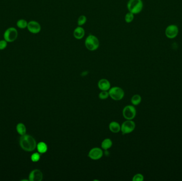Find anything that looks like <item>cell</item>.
Instances as JSON below:
<instances>
[{
    "label": "cell",
    "mask_w": 182,
    "mask_h": 181,
    "mask_svg": "<svg viewBox=\"0 0 182 181\" xmlns=\"http://www.w3.org/2000/svg\"><path fill=\"white\" fill-rule=\"evenodd\" d=\"M18 32L15 27H10L5 30L3 34L4 39L8 43L15 41L18 38Z\"/></svg>",
    "instance_id": "obj_4"
},
{
    "label": "cell",
    "mask_w": 182,
    "mask_h": 181,
    "mask_svg": "<svg viewBox=\"0 0 182 181\" xmlns=\"http://www.w3.org/2000/svg\"><path fill=\"white\" fill-rule=\"evenodd\" d=\"M17 131L21 136L25 134L26 129L25 125L23 123H19L17 126Z\"/></svg>",
    "instance_id": "obj_18"
},
{
    "label": "cell",
    "mask_w": 182,
    "mask_h": 181,
    "mask_svg": "<svg viewBox=\"0 0 182 181\" xmlns=\"http://www.w3.org/2000/svg\"><path fill=\"white\" fill-rule=\"evenodd\" d=\"M37 150L39 153L44 154L48 150V146L44 142H40L37 145Z\"/></svg>",
    "instance_id": "obj_15"
},
{
    "label": "cell",
    "mask_w": 182,
    "mask_h": 181,
    "mask_svg": "<svg viewBox=\"0 0 182 181\" xmlns=\"http://www.w3.org/2000/svg\"><path fill=\"white\" fill-rule=\"evenodd\" d=\"M20 145L26 151H32L37 147L35 139L30 135L24 134L20 139Z\"/></svg>",
    "instance_id": "obj_1"
},
{
    "label": "cell",
    "mask_w": 182,
    "mask_h": 181,
    "mask_svg": "<svg viewBox=\"0 0 182 181\" xmlns=\"http://www.w3.org/2000/svg\"><path fill=\"white\" fill-rule=\"evenodd\" d=\"M29 179L31 181H41L43 179V174L39 169H35L30 173Z\"/></svg>",
    "instance_id": "obj_11"
},
{
    "label": "cell",
    "mask_w": 182,
    "mask_h": 181,
    "mask_svg": "<svg viewBox=\"0 0 182 181\" xmlns=\"http://www.w3.org/2000/svg\"><path fill=\"white\" fill-rule=\"evenodd\" d=\"M136 114L135 107L132 105H128L123 109L122 114L125 119L127 120H132L134 119Z\"/></svg>",
    "instance_id": "obj_7"
},
{
    "label": "cell",
    "mask_w": 182,
    "mask_h": 181,
    "mask_svg": "<svg viewBox=\"0 0 182 181\" xmlns=\"http://www.w3.org/2000/svg\"><path fill=\"white\" fill-rule=\"evenodd\" d=\"M98 87L101 90L107 91L110 89V83L108 80L106 79H102L98 82Z\"/></svg>",
    "instance_id": "obj_13"
},
{
    "label": "cell",
    "mask_w": 182,
    "mask_h": 181,
    "mask_svg": "<svg viewBox=\"0 0 182 181\" xmlns=\"http://www.w3.org/2000/svg\"><path fill=\"white\" fill-rule=\"evenodd\" d=\"M179 33V29L177 25H170L166 28L165 35L169 39L176 38Z\"/></svg>",
    "instance_id": "obj_6"
},
{
    "label": "cell",
    "mask_w": 182,
    "mask_h": 181,
    "mask_svg": "<svg viewBox=\"0 0 182 181\" xmlns=\"http://www.w3.org/2000/svg\"><path fill=\"white\" fill-rule=\"evenodd\" d=\"M28 23V22H27V20H26L25 19H21L17 21L16 25H17V27L19 28L24 29L27 28Z\"/></svg>",
    "instance_id": "obj_17"
},
{
    "label": "cell",
    "mask_w": 182,
    "mask_h": 181,
    "mask_svg": "<svg viewBox=\"0 0 182 181\" xmlns=\"http://www.w3.org/2000/svg\"><path fill=\"white\" fill-rule=\"evenodd\" d=\"M27 28L31 34H37L41 30V26L36 21L31 20L28 23Z\"/></svg>",
    "instance_id": "obj_9"
},
{
    "label": "cell",
    "mask_w": 182,
    "mask_h": 181,
    "mask_svg": "<svg viewBox=\"0 0 182 181\" xmlns=\"http://www.w3.org/2000/svg\"><path fill=\"white\" fill-rule=\"evenodd\" d=\"M99 98L101 99H106L109 96V94L107 91H102L101 93H100Z\"/></svg>",
    "instance_id": "obj_22"
},
{
    "label": "cell",
    "mask_w": 182,
    "mask_h": 181,
    "mask_svg": "<svg viewBox=\"0 0 182 181\" xmlns=\"http://www.w3.org/2000/svg\"><path fill=\"white\" fill-rule=\"evenodd\" d=\"M135 123L132 120H127L124 122L121 126V131L122 134L130 133L134 130Z\"/></svg>",
    "instance_id": "obj_8"
},
{
    "label": "cell",
    "mask_w": 182,
    "mask_h": 181,
    "mask_svg": "<svg viewBox=\"0 0 182 181\" xmlns=\"http://www.w3.org/2000/svg\"><path fill=\"white\" fill-rule=\"evenodd\" d=\"M134 19V15L130 12L127 13L126 15H125V20L126 21V23H128L133 22Z\"/></svg>",
    "instance_id": "obj_20"
},
{
    "label": "cell",
    "mask_w": 182,
    "mask_h": 181,
    "mask_svg": "<svg viewBox=\"0 0 182 181\" xmlns=\"http://www.w3.org/2000/svg\"><path fill=\"white\" fill-rule=\"evenodd\" d=\"M85 31L84 29L82 26H78L74 30L73 35L76 39L81 40L83 39L85 36Z\"/></svg>",
    "instance_id": "obj_12"
},
{
    "label": "cell",
    "mask_w": 182,
    "mask_h": 181,
    "mask_svg": "<svg viewBox=\"0 0 182 181\" xmlns=\"http://www.w3.org/2000/svg\"><path fill=\"white\" fill-rule=\"evenodd\" d=\"M87 21V18L84 15H82L79 17L77 20V24L78 26H82L85 25Z\"/></svg>",
    "instance_id": "obj_21"
},
{
    "label": "cell",
    "mask_w": 182,
    "mask_h": 181,
    "mask_svg": "<svg viewBox=\"0 0 182 181\" xmlns=\"http://www.w3.org/2000/svg\"><path fill=\"white\" fill-rule=\"evenodd\" d=\"M85 46L90 51H96L99 48V40L96 36L90 34L85 39Z\"/></svg>",
    "instance_id": "obj_3"
},
{
    "label": "cell",
    "mask_w": 182,
    "mask_h": 181,
    "mask_svg": "<svg viewBox=\"0 0 182 181\" xmlns=\"http://www.w3.org/2000/svg\"><path fill=\"white\" fill-rule=\"evenodd\" d=\"M144 179V176L141 174H137L133 178V181H142Z\"/></svg>",
    "instance_id": "obj_25"
},
{
    "label": "cell",
    "mask_w": 182,
    "mask_h": 181,
    "mask_svg": "<svg viewBox=\"0 0 182 181\" xmlns=\"http://www.w3.org/2000/svg\"><path fill=\"white\" fill-rule=\"evenodd\" d=\"M112 145V142L110 139H106L102 142L101 147L104 150H108L111 148Z\"/></svg>",
    "instance_id": "obj_16"
},
{
    "label": "cell",
    "mask_w": 182,
    "mask_h": 181,
    "mask_svg": "<svg viewBox=\"0 0 182 181\" xmlns=\"http://www.w3.org/2000/svg\"><path fill=\"white\" fill-rule=\"evenodd\" d=\"M109 96L115 101H120L124 96V91L118 87H114L110 89Z\"/></svg>",
    "instance_id": "obj_5"
},
{
    "label": "cell",
    "mask_w": 182,
    "mask_h": 181,
    "mask_svg": "<svg viewBox=\"0 0 182 181\" xmlns=\"http://www.w3.org/2000/svg\"><path fill=\"white\" fill-rule=\"evenodd\" d=\"M141 97L139 95H135L131 99V102L134 105H138L141 102Z\"/></svg>",
    "instance_id": "obj_19"
},
{
    "label": "cell",
    "mask_w": 182,
    "mask_h": 181,
    "mask_svg": "<svg viewBox=\"0 0 182 181\" xmlns=\"http://www.w3.org/2000/svg\"><path fill=\"white\" fill-rule=\"evenodd\" d=\"M127 8L129 12L134 15H137L143 10V1L142 0H129Z\"/></svg>",
    "instance_id": "obj_2"
},
{
    "label": "cell",
    "mask_w": 182,
    "mask_h": 181,
    "mask_svg": "<svg viewBox=\"0 0 182 181\" xmlns=\"http://www.w3.org/2000/svg\"><path fill=\"white\" fill-rule=\"evenodd\" d=\"M40 158H41V156H40L39 154L37 152H35V153H34L33 154L31 155V160L33 162H37L38 161H39Z\"/></svg>",
    "instance_id": "obj_23"
},
{
    "label": "cell",
    "mask_w": 182,
    "mask_h": 181,
    "mask_svg": "<svg viewBox=\"0 0 182 181\" xmlns=\"http://www.w3.org/2000/svg\"><path fill=\"white\" fill-rule=\"evenodd\" d=\"M103 151L99 148H94L89 151V157L93 160H98L103 156Z\"/></svg>",
    "instance_id": "obj_10"
},
{
    "label": "cell",
    "mask_w": 182,
    "mask_h": 181,
    "mask_svg": "<svg viewBox=\"0 0 182 181\" xmlns=\"http://www.w3.org/2000/svg\"><path fill=\"white\" fill-rule=\"evenodd\" d=\"M8 41H6L5 39L0 41V51L4 50L8 46Z\"/></svg>",
    "instance_id": "obj_24"
},
{
    "label": "cell",
    "mask_w": 182,
    "mask_h": 181,
    "mask_svg": "<svg viewBox=\"0 0 182 181\" xmlns=\"http://www.w3.org/2000/svg\"><path fill=\"white\" fill-rule=\"evenodd\" d=\"M110 130L113 133H118L121 130L120 124L117 122H112L109 125Z\"/></svg>",
    "instance_id": "obj_14"
}]
</instances>
